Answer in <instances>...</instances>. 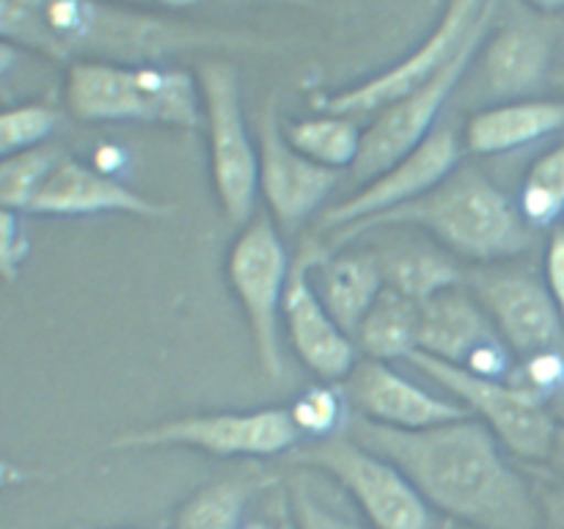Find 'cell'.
<instances>
[{"mask_svg":"<svg viewBox=\"0 0 564 529\" xmlns=\"http://www.w3.org/2000/svg\"><path fill=\"white\" fill-rule=\"evenodd\" d=\"M347 435L394 463L433 510L471 529H543L529 479L479 419L391 430L352 413Z\"/></svg>","mask_w":564,"mask_h":529,"instance_id":"cell-1","label":"cell"},{"mask_svg":"<svg viewBox=\"0 0 564 529\" xmlns=\"http://www.w3.org/2000/svg\"><path fill=\"white\" fill-rule=\"evenodd\" d=\"M0 39L50 58L165 64L204 47H251L253 39L187 25L110 0H0Z\"/></svg>","mask_w":564,"mask_h":529,"instance_id":"cell-2","label":"cell"},{"mask_svg":"<svg viewBox=\"0 0 564 529\" xmlns=\"http://www.w3.org/2000/svg\"><path fill=\"white\" fill-rule=\"evenodd\" d=\"M416 226L430 231L446 251L468 262L494 264L532 248L534 229L523 220L516 198L488 174L460 163L441 185L391 213L323 235L325 251H339L367 231Z\"/></svg>","mask_w":564,"mask_h":529,"instance_id":"cell-3","label":"cell"},{"mask_svg":"<svg viewBox=\"0 0 564 529\" xmlns=\"http://www.w3.org/2000/svg\"><path fill=\"white\" fill-rule=\"evenodd\" d=\"M64 105L75 119L143 121L196 130L204 125L198 80L169 64L75 61L64 75Z\"/></svg>","mask_w":564,"mask_h":529,"instance_id":"cell-4","label":"cell"},{"mask_svg":"<svg viewBox=\"0 0 564 529\" xmlns=\"http://www.w3.org/2000/svg\"><path fill=\"white\" fill-rule=\"evenodd\" d=\"M292 461L347 490L372 529H435L433 507L391 461L347 433L297 446Z\"/></svg>","mask_w":564,"mask_h":529,"instance_id":"cell-5","label":"cell"},{"mask_svg":"<svg viewBox=\"0 0 564 529\" xmlns=\"http://www.w3.org/2000/svg\"><path fill=\"white\" fill-rule=\"evenodd\" d=\"M204 127L209 147V180L229 224L253 220L259 196V149L242 114L240 75L226 61H207L198 69Z\"/></svg>","mask_w":564,"mask_h":529,"instance_id":"cell-6","label":"cell"},{"mask_svg":"<svg viewBox=\"0 0 564 529\" xmlns=\"http://www.w3.org/2000/svg\"><path fill=\"white\" fill-rule=\"evenodd\" d=\"M290 273L292 259L273 220L262 215L242 226L226 257V279L246 312L257 361L270 380L284 373L281 306Z\"/></svg>","mask_w":564,"mask_h":529,"instance_id":"cell-7","label":"cell"},{"mask_svg":"<svg viewBox=\"0 0 564 529\" xmlns=\"http://www.w3.org/2000/svg\"><path fill=\"white\" fill-rule=\"evenodd\" d=\"M303 444L301 430L290 408H257V411H215L163 419L149 428L119 433L113 450H163L185 446L215 457H275Z\"/></svg>","mask_w":564,"mask_h":529,"instance_id":"cell-8","label":"cell"},{"mask_svg":"<svg viewBox=\"0 0 564 529\" xmlns=\"http://www.w3.org/2000/svg\"><path fill=\"white\" fill-rule=\"evenodd\" d=\"M408 361L430 375L441 389L449 391L474 419H479L496 435L507 452L523 461H549L560 428V422L549 413V406L518 391L516 386L507 384V378L474 375L422 350L411 353Z\"/></svg>","mask_w":564,"mask_h":529,"instance_id":"cell-9","label":"cell"},{"mask_svg":"<svg viewBox=\"0 0 564 529\" xmlns=\"http://www.w3.org/2000/svg\"><path fill=\"white\" fill-rule=\"evenodd\" d=\"M496 9L485 17L477 25V31L468 36V42L463 44L460 53L449 61L446 66H441L435 75H430L427 80L419 83L416 88L405 91L402 97H397L394 102H389L386 108H380L375 114L372 125L364 130L361 152H358L356 165L350 169L352 180L356 182H369L372 176H378L380 171H386L389 165H394L397 160L405 158L411 149H416L435 127L441 125L438 116L444 110L446 99L455 94L457 83L463 80L468 69H471L474 58L482 50L485 39L490 33V22H494Z\"/></svg>","mask_w":564,"mask_h":529,"instance_id":"cell-10","label":"cell"},{"mask_svg":"<svg viewBox=\"0 0 564 529\" xmlns=\"http://www.w3.org/2000/svg\"><path fill=\"white\" fill-rule=\"evenodd\" d=\"M496 6H499V0H449L444 14H441V20L435 22L433 31L416 44V50H411L405 58L391 64L389 69L378 72V75L367 77V80L356 83V86H347L334 94H323V97H317V108L323 110V114L352 116V119L367 114H378L380 108L394 102L397 97H402L405 91L416 88L419 83H424L430 75H435L441 66L449 64V61L460 53L463 44L468 42V36L477 31L479 22H482Z\"/></svg>","mask_w":564,"mask_h":529,"instance_id":"cell-11","label":"cell"},{"mask_svg":"<svg viewBox=\"0 0 564 529\" xmlns=\"http://www.w3.org/2000/svg\"><path fill=\"white\" fill-rule=\"evenodd\" d=\"M463 154H466L463 136H457L452 125H438L405 158L364 182L350 198L325 209L319 218V235H330L345 226L378 218V215L391 213V209L424 196L463 163Z\"/></svg>","mask_w":564,"mask_h":529,"instance_id":"cell-12","label":"cell"},{"mask_svg":"<svg viewBox=\"0 0 564 529\" xmlns=\"http://www.w3.org/2000/svg\"><path fill=\"white\" fill-rule=\"evenodd\" d=\"M471 295L518 356L564 345V320L549 287L532 273L485 268L471 273Z\"/></svg>","mask_w":564,"mask_h":529,"instance_id":"cell-13","label":"cell"},{"mask_svg":"<svg viewBox=\"0 0 564 529\" xmlns=\"http://www.w3.org/2000/svg\"><path fill=\"white\" fill-rule=\"evenodd\" d=\"M257 132L259 191L273 218L284 229H297L328 202L334 187L339 185V171L314 163L286 141L273 99L259 114Z\"/></svg>","mask_w":564,"mask_h":529,"instance_id":"cell-14","label":"cell"},{"mask_svg":"<svg viewBox=\"0 0 564 529\" xmlns=\"http://www.w3.org/2000/svg\"><path fill=\"white\" fill-rule=\"evenodd\" d=\"M345 397L352 413L391 430H427L468 419L457 400L435 397L391 364L364 358L345 378Z\"/></svg>","mask_w":564,"mask_h":529,"instance_id":"cell-15","label":"cell"},{"mask_svg":"<svg viewBox=\"0 0 564 529\" xmlns=\"http://www.w3.org/2000/svg\"><path fill=\"white\" fill-rule=\"evenodd\" d=\"M308 262H312V248L303 246L292 262L290 281H286L281 323H284L286 339L297 358L314 375L336 384V380H345L361 358H358L356 339L330 317V312L314 292L312 279H308Z\"/></svg>","mask_w":564,"mask_h":529,"instance_id":"cell-16","label":"cell"},{"mask_svg":"<svg viewBox=\"0 0 564 529\" xmlns=\"http://www.w3.org/2000/svg\"><path fill=\"white\" fill-rule=\"evenodd\" d=\"M33 215H99L124 213L135 218L163 220L176 213L174 204L132 191L105 171L91 169L64 154L31 207Z\"/></svg>","mask_w":564,"mask_h":529,"instance_id":"cell-17","label":"cell"},{"mask_svg":"<svg viewBox=\"0 0 564 529\" xmlns=\"http://www.w3.org/2000/svg\"><path fill=\"white\" fill-rule=\"evenodd\" d=\"M564 130V99H505L468 116L463 147L479 158H499L534 147Z\"/></svg>","mask_w":564,"mask_h":529,"instance_id":"cell-18","label":"cell"},{"mask_svg":"<svg viewBox=\"0 0 564 529\" xmlns=\"http://www.w3.org/2000/svg\"><path fill=\"white\" fill-rule=\"evenodd\" d=\"M312 262L308 279L330 317L352 336L364 314L383 292V276L375 251H325L317 240L308 242Z\"/></svg>","mask_w":564,"mask_h":529,"instance_id":"cell-19","label":"cell"},{"mask_svg":"<svg viewBox=\"0 0 564 529\" xmlns=\"http://www.w3.org/2000/svg\"><path fill=\"white\" fill-rule=\"evenodd\" d=\"M554 44L543 28L516 22L501 28L482 44V80L499 102L523 99L538 91L551 69Z\"/></svg>","mask_w":564,"mask_h":529,"instance_id":"cell-20","label":"cell"},{"mask_svg":"<svg viewBox=\"0 0 564 529\" xmlns=\"http://www.w3.org/2000/svg\"><path fill=\"white\" fill-rule=\"evenodd\" d=\"M494 339H499V331L477 298L460 287L419 303V350L427 356L466 367L468 358Z\"/></svg>","mask_w":564,"mask_h":529,"instance_id":"cell-21","label":"cell"},{"mask_svg":"<svg viewBox=\"0 0 564 529\" xmlns=\"http://www.w3.org/2000/svg\"><path fill=\"white\" fill-rule=\"evenodd\" d=\"M383 276L386 290L408 298L413 303H424L438 292L460 287L466 273L455 257L438 248L422 246V242H402V246L375 251Z\"/></svg>","mask_w":564,"mask_h":529,"instance_id":"cell-22","label":"cell"},{"mask_svg":"<svg viewBox=\"0 0 564 529\" xmlns=\"http://www.w3.org/2000/svg\"><path fill=\"white\" fill-rule=\"evenodd\" d=\"M358 353L375 361H397L419 350V303L386 290L378 295L358 328L352 331Z\"/></svg>","mask_w":564,"mask_h":529,"instance_id":"cell-23","label":"cell"},{"mask_svg":"<svg viewBox=\"0 0 564 529\" xmlns=\"http://www.w3.org/2000/svg\"><path fill=\"white\" fill-rule=\"evenodd\" d=\"M284 136L301 154L330 171H350L361 152L364 130L352 116L319 114L312 119L286 121Z\"/></svg>","mask_w":564,"mask_h":529,"instance_id":"cell-24","label":"cell"},{"mask_svg":"<svg viewBox=\"0 0 564 529\" xmlns=\"http://www.w3.org/2000/svg\"><path fill=\"white\" fill-rule=\"evenodd\" d=\"M259 479L246 474L218 477L193 490L174 516V529H242V516Z\"/></svg>","mask_w":564,"mask_h":529,"instance_id":"cell-25","label":"cell"},{"mask_svg":"<svg viewBox=\"0 0 564 529\" xmlns=\"http://www.w3.org/2000/svg\"><path fill=\"white\" fill-rule=\"evenodd\" d=\"M516 204L534 231L560 226L564 218V141L545 149L529 165Z\"/></svg>","mask_w":564,"mask_h":529,"instance_id":"cell-26","label":"cell"},{"mask_svg":"<svg viewBox=\"0 0 564 529\" xmlns=\"http://www.w3.org/2000/svg\"><path fill=\"white\" fill-rule=\"evenodd\" d=\"M64 154V149L47 141L0 160V207H9L14 213H31L44 182L50 180Z\"/></svg>","mask_w":564,"mask_h":529,"instance_id":"cell-27","label":"cell"},{"mask_svg":"<svg viewBox=\"0 0 564 529\" xmlns=\"http://www.w3.org/2000/svg\"><path fill=\"white\" fill-rule=\"evenodd\" d=\"M58 110L42 102H25L0 110V160L39 147V143H47L58 127Z\"/></svg>","mask_w":564,"mask_h":529,"instance_id":"cell-28","label":"cell"},{"mask_svg":"<svg viewBox=\"0 0 564 529\" xmlns=\"http://www.w3.org/2000/svg\"><path fill=\"white\" fill-rule=\"evenodd\" d=\"M290 417L303 439H328L347 424V397L336 386H312L290 406Z\"/></svg>","mask_w":564,"mask_h":529,"instance_id":"cell-29","label":"cell"},{"mask_svg":"<svg viewBox=\"0 0 564 529\" xmlns=\"http://www.w3.org/2000/svg\"><path fill=\"white\" fill-rule=\"evenodd\" d=\"M507 384L549 406L551 397L564 389V345L521 356V364H512Z\"/></svg>","mask_w":564,"mask_h":529,"instance_id":"cell-30","label":"cell"},{"mask_svg":"<svg viewBox=\"0 0 564 529\" xmlns=\"http://www.w3.org/2000/svg\"><path fill=\"white\" fill-rule=\"evenodd\" d=\"M290 518L297 529H367L336 507L325 505L303 479H295L290 488Z\"/></svg>","mask_w":564,"mask_h":529,"instance_id":"cell-31","label":"cell"},{"mask_svg":"<svg viewBox=\"0 0 564 529\" xmlns=\"http://www.w3.org/2000/svg\"><path fill=\"white\" fill-rule=\"evenodd\" d=\"M28 251H31V242H28L20 213L0 207V281H6V284L17 281Z\"/></svg>","mask_w":564,"mask_h":529,"instance_id":"cell-32","label":"cell"},{"mask_svg":"<svg viewBox=\"0 0 564 529\" xmlns=\"http://www.w3.org/2000/svg\"><path fill=\"white\" fill-rule=\"evenodd\" d=\"M543 284L549 287L556 309L564 320V226H554L545 246L543 259Z\"/></svg>","mask_w":564,"mask_h":529,"instance_id":"cell-33","label":"cell"},{"mask_svg":"<svg viewBox=\"0 0 564 529\" xmlns=\"http://www.w3.org/2000/svg\"><path fill=\"white\" fill-rule=\"evenodd\" d=\"M110 3L130 6V9H143V11H182L191 9V6L209 3V0H110Z\"/></svg>","mask_w":564,"mask_h":529,"instance_id":"cell-34","label":"cell"},{"mask_svg":"<svg viewBox=\"0 0 564 529\" xmlns=\"http://www.w3.org/2000/svg\"><path fill=\"white\" fill-rule=\"evenodd\" d=\"M549 468L556 474V477L562 479L564 485V424L556 428V439H554V446H551V455H549Z\"/></svg>","mask_w":564,"mask_h":529,"instance_id":"cell-35","label":"cell"},{"mask_svg":"<svg viewBox=\"0 0 564 529\" xmlns=\"http://www.w3.org/2000/svg\"><path fill=\"white\" fill-rule=\"evenodd\" d=\"M14 61H17V47L6 42V39H0V75H6V72L11 69Z\"/></svg>","mask_w":564,"mask_h":529,"instance_id":"cell-36","label":"cell"},{"mask_svg":"<svg viewBox=\"0 0 564 529\" xmlns=\"http://www.w3.org/2000/svg\"><path fill=\"white\" fill-rule=\"evenodd\" d=\"M532 9L545 11V14H556V11H564V0H527Z\"/></svg>","mask_w":564,"mask_h":529,"instance_id":"cell-37","label":"cell"},{"mask_svg":"<svg viewBox=\"0 0 564 529\" xmlns=\"http://www.w3.org/2000/svg\"><path fill=\"white\" fill-rule=\"evenodd\" d=\"M275 529H297V527H295V523H292L290 512H286V518H281V521H279V527H275Z\"/></svg>","mask_w":564,"mask_h":529,"instance_id":"cell-38","label":"cell"},{"mask_svg":"<svg viewBox=\"0 0 564 529\" xmlns=\"http://www.w3.org/2000/svg\"><path fill=\"white\" fill-rule=\"evenodd\" d=\"M560 83H562V88H564V75H560Z\"/></svg>","mask_w":564,"mask_h":529,"instance_id":"cell-39","label":"cell"}]
</instances>
